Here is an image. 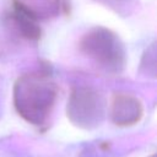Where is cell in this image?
Returning a JSON list of instances; mask_svg holds the SVG:
<instances>
[{"label": "cell", "instance_id": "obj_1", "mask_svg": "<svg viewBox=\"0 0 157 157\" xmlns=\"http://www.w3.org/2000/svg\"><path fill=\"white\" fill-rule=\"evenodd\" d=\"M32 88H22L20 91L18 98H17V107L18 112L26 117V119L39 123L44 115L50 110L53 99H54V92L50 88V85L47 82H32Z\"/></svg>", "mask_w": 157, "mask_h": 157}]
</instances>
